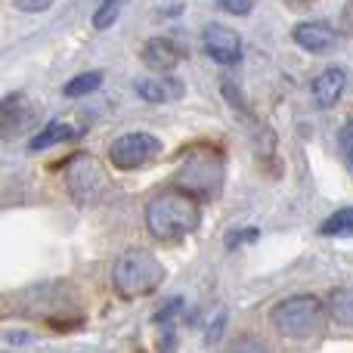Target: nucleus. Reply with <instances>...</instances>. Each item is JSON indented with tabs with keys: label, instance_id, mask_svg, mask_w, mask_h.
Returning a JSON list of instances; mask_svg holds the SVG:
<instances>
[{
	"label": "nucleus",
	"instance_id": "nucleus-1",
	"mask_svg": "<svg viewBox=\"0 0 353 353\" xmlns=\"http://www.w3.org/2000/svg\"><path fill=\"white\" fill-rule=\"evenodd\" d=\"M146 226L155 239L168 242V239H180L199 226V199L189 189L174 186L155 195L146 208Z\"/></svg>",
	"mask_w": 353,
	"mask_h": 353
},
{
	"label": "nucleus",
	"instance_id": "nucleus-2",
	"mask_svg": "<svg viewBox=\"0 0 353 353\" xmlns=\"http://www.w3.org/2000/svg\"><path fill=\"white\" fill-rule=\"evenodd\" d=\"M165 282V267L159 257H152L143 248H130L118 257L115 270H112V285L124 301L152 294L155 288Z\"/></svg>",
	"mask_w": 353,
	"mask_h": 353
},
{
	"label": "nucleus",
	"instance_id": "nucleus-3",
	"mask_svg": "<svg viewBox=\"0 0 353 353\" xmlns=\"http://www.w3.org/2000/svg\"><path fill=\"white\" fill-rule=\"evenodd\" d=\"M273 325L285 338H310L323 332V304L313 294H294L273 307Z\"/></svg>",
	"mask_w": 353,
	"mask_h": 353
},
{
	"label": "nucleus",
	"instance_id": "nucleus-4",
	"mask_svg": "<svg viewBox=\"0 0 353 353\" xmlns=\"http://www.w3.org/2000/svg\"><path fill=\"white\" fill-rule=\"evenodd\" d=\"M65 186H68V195H72L81 208H87V205H97V201L103 199L109 180H105L103 168H99L90 155H74V159L68 161Z\"/></svg>",
	"mask_w": 353,
	"mask_h": 353
},
{
	"label": "nucleus",
	"instance_id": "nucleus-5",
	"mask_svg": "<svg viewBox=\"0 0 353 353\" xmlns=\"http://www.w3.org/2000/svg\"><path fill=\"white\" fill-rule=\"evenodd\" d=\"M159 152H161V143L155 140L152 134L134 130V134H124L112 143L109 161L118 168V171H137V168H143L146 161H152Z\"/></svg>",
	"mask_w": 353,
	"mask_h": 353
},
{
	"label": "nucleus",
	"instance_id": "nucleus-6",
	"mask_svg": "<svg viewBox=\"0 0 353 353\" xmlns=\"http://www.w3.org/2000/svg\"><path fill=\"white\" fill-rule=\"evenodd\" d=\"M34 124H37V105L25 93H12V97H6L0 103V140L28 134Z\"/></svg>",
	"mask_w": 353,
	"mask_h": 353
},
{
	"label": "nucleus",
	"instance_id": "nucleus-7",
	"mask_svg": "<svg viewBox=\"0 0 353 353\" xmlns=\"http://www.w3.org/2000/svg\"><path fill=\"white\" fill-rule=\"evenodd\" d=\"M201 43H205V53L211 56V59L223 62V65H232V62L242 59V41H239V34L232 28H223V25H208Z\"/></svg>",
	"mask_w": 353,
	"mask_h": 353
},
{
	"label": "nucleus",
	"instance_id": "nucleus-8",
	"mask_svg": "<svg viewBox=\"0 0 353 353\" xmlns=\"http://www.w3.org/2000/svg\"><path fill=\"white\" fill-rule=\"evenodd\" d=\"M292 37H294L298 47L307 50V53H325V50H332L335 41H338L335 31L323 22H301L298 28L292 31Z\"/></svg>",
	"mask_w": 353,
	"mask_h": 353
},
{
	"label": "nucleus",
	"instance_id": "nucleus-9",
	"mask_svg": "<svg viewBox=\"0 0 353 353\" xmlns=\"http://www.w3.org/2000/svg\"><path fill=\"white\" fill-rule=\"evenodd\" d=\"M180 59H183L180 43L168 41V37H155V41H149L146 50H143V62H146L152 72H171Z\"/></svg>",
	"mask_w": 353,
	"mask_h": 353
},
{
	"label": "nucleus",
	"instance_id": "nucleus-10",
	"mask_svg": "<svg viewBox=\"0 0 353 353\" xmlns=\"http://www.w3.org/2000/svg\"><path fill=\"white\" fill-rule=\"evenodd\" d=\"M137 93H140L143 99H149V103H176V99L183 97V81L176 78H140L137 81Z\"/></svg>",
	"mask_w": 353,
	"mask_h": 353
},
{
	"label": "nucleus",
	"instance_id": "nucleus-11",
	"mask_svg": "<svg viewBox=\"0 0 353 353\" xmlns=\"http://www.w3.org/2000/svg\"><path fill=\"white\" fill-rule=\"evenodd\" d=\"M344 87H347V74L341 68H329V72H323L313 81V97H316V103L323 109H329V105H335L341 99Z\"/></svg>",
	"mask_w": 353,
	"mask_h": 353
},
{
	"label": "nucleus",
	"instance_id": "nucleus-12",
	"mask_svg": "<svg viewBox=\"0 0 353 353\" xmlns=\"http://www.w3.org/2000/svg\"><path fill=\"white\" fill-rule=\"evenodd\" d=\"M329 313L338 325L353 329V288H338L329 298Z\"/></svg>",
	"mask_w": 353,
	"mask_h": 353
},
{
	"label": "nucleus",
	"instance_id": "nucleus-13",
	"mask_svg": "<svg viewBox=\"0 0 353 353\" xmlns=\"http://www.w3.org/2000/svg\"><path fill=\"white\" fill-rule=\"evenodd\" d=\"M72 137V124H62V121H53L41 130V134L31 140V152H41V149H50L56 143H65Z\"/></svg>",
	"mask_w": 353,
	"mask_h": 353
},
{
	"label": "nucleus",
	"instance_id": "nucleus-14",
	"mask_svg": "<svg viewBox=\"0 0 353 353\" xmlns=\"http://www.w3.org/2000/svg\"><path fill=\"white\" fill-rule=\"evenodd\" d=\"M99 84H103V72H87V74H78V78L68 81V84L62 87V93H65V97H87V93H93Z\"/></svg>",
	"mask_w": 353,
	"mask_h": 353
},
{
	"label": "nucleus",
	"instance_id": "nucleus-15",
	"mask_svg": "<svg viewBox=\"0 0 353 353\" xmlns=\"http://www.w3.org/2000/svg\"><path fill=\"white\" fill-rule=\"evenodd\" d=\"M323 236H353V208H341L323 223Z\"/></svg>",
	"mask_w": 353,
	"mask_h": 353
},
{
	"label": "nucleus",
	"instance_id": "nucleus-16",
	"mask_svg": "<svg viewBox=\"0 0 353 353\" xmlns=\"http://www.w3.org/2000/svg\"><path fill=\"white\" fill-rule=\"evenodd\" d=\"M121 3L124 0H103V6L93 12V28H109L118 19V12H121Z\"/></svg>",
	"mask_w": 353,
	"mask_h": 353
},
{
	"label": "nucleus",
	"instance_id": "nucleus-17",
	"mask_svg": "<svg viewBox=\"0 0 353 353\" xmlns=\"http://www.w3.org/2000/svg\"><path fill=\"white\" fill-rule=\"evenodd\" d=\"M338 146H341V159H344V165H347V171L353 174V118L341 128Z\"/></svg>",
	"mask_w": 353,
	"mask_h": 353
},
{
	"label": "nucleus",
	"instance_id": "nucleus-18",
	"mask_svg": "<svg viewBox=\"0 0 353 353\" xmlns=\"http://www.w3.org/2000/svg\"><path fill=\"white\" fill-rule=\"evenodd\" d=\"M12 10H16V3H12V0H0V41H6V37H10V31H12Z\"/></svg>",
	"mask_w": 353,
	"mask_h": 353
},
{
	"label": "nucleus",
	"instance_id": "nucleus-19",
	"mask_svg": "<svg viewBox=\"0 0 353 353\" xmlns=\"http://www.w3.org/2000/svg\"><path fill=\"white\" fill-rule=\"evenodd\" d=\"M12 3H16V10H19V12H28V16H34V12L50 10V6H53L56 0H12Z\"/></svg>",
	"mask_w": 353,
	"mask_h": 353
},
{
	"label": "nucleus",
	"instance_id": "nucleus-20",
	"mask_svg": "<svg viewBox=\"0 0 353 353\" xmlns=\"http://www.w3.org/2000/svg\"><path fill=\"white\" fill-rule=\"evenodd\" d=\"M251 6H254V0H220V10L236 12V16H245V12H251Z\"/></svg>",
	"mask_w": 353,
	"mask_h": 353
},
{
	"label": "nucleus",
	"instance_id": "nucleus-21",
	"mask_svg": "<svg viewBox=\"0 0 353 353\" xmlns=\"http://www.w3.org/2000/svg\"><path fill=\"white\" fill-rule=\"evenodd\" d=\"M341 25H344V28H347V31H350V34H353V0H350V3H347V6H344V16H341Z\"/></svg>",
	"mask_w": 353,
	"mask_h": 353
}]
</instances>
